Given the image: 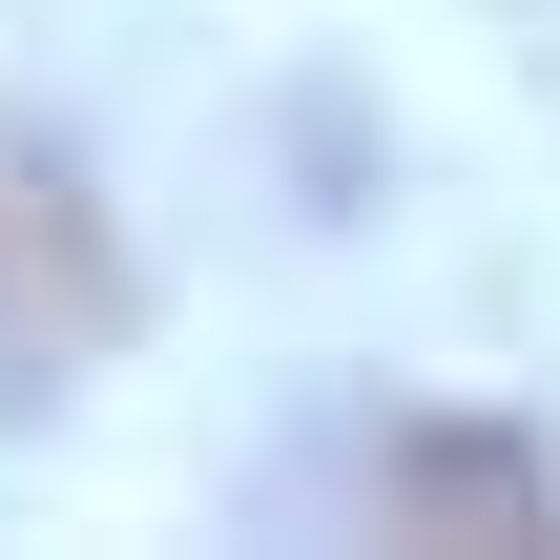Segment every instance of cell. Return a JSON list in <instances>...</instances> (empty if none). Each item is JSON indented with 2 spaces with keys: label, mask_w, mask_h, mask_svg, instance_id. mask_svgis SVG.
<instances>
[{
  "label": "cell",
  "mask_w": 560,
  "mask_h": 560,
  "mask_svg": "<svg viewBox=\"0 0 560 560\" xmlns=\"http://www.w3.org/2000/svg\"><path fill=\"white\" fill-rule=\"evenodd\" d=\"M125 332H145V270H125V229H104V187H83L42 125H0V416L83 395Z\"/></svg>",
  "instance_id": "6da1fadb"
},
{
  "label": "cell",
  "mask_w": 560,
  "mask_h": 560,
  "mask_svg": "<svg viewBox=\"0 0 560 560\" xmlns=\"http://www.w3.org/2000/svg\"><path fill=\"white\" fill-rule=\"evenodd\" d=\"M374 499H395V520H436V540H560V478L520 457V436H395V457H374Z\"/></svg>",
  "instance_id": "7a4b0ae2"
}]
</instances>
